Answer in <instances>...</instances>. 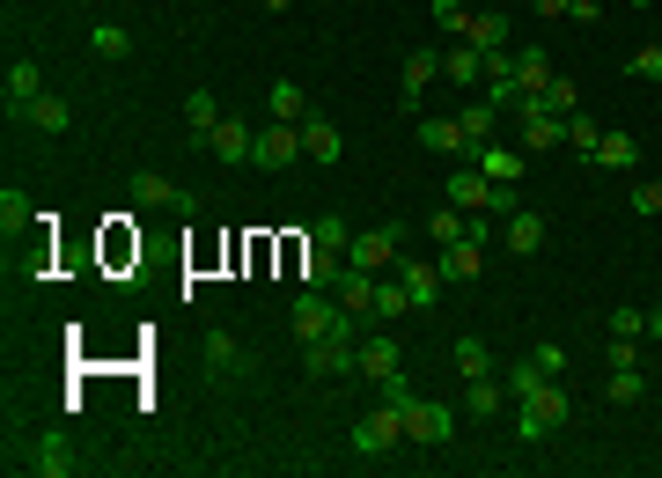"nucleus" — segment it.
I'll return each mask as SVG.
<instances>
[{
  "label": "nucleus",
  "mask_w": 662,
  "mask_h": 478,
  "mask_svg": "<svg viewBox=\"0 0 662 478\" xmlns=\"http://www.w3.org/2000/svg\"><path fill=\"white\" fill-rule=\"evenodd\" d=\"M8 464H15V471H30V478H67L74 471V434H59V427L15 434V442H8Z\"/></svg>",
  "instance_id": "obj_1"
},
{
  "label": "nucleus",
  "mask_w": 662,
  "mask_h": 478,
  "mask_svg": "<svg viewBox=\"0 0 662 478\" xmlns=\"http://www.w3.org/2000/svg\"><path fill=\"white\" fill-rule=\"evenodd\" d=\"M294 338H354V310L346 302H324V287H302L288 310Z\"/></svg>",
  "instance_id": "obj_2"
},
{
  "label": "nucleus",
  "mask_w": 662,
  "mask_h": 478,
  "mask_svg": "<svg viewBox=\"0 0 662 478\" xmlns=\"http://www.w3.org/2000/svg\"><path fill=\"white\" fill-rule=\"evenodd\" d=\"M566 390L560 382H545L538 398H523V405H515V442H545V434H560L566 427Z\"/></svg>",
  "instance_id": "obj_3"
},
{
  "label": "nucleus",
  "mask_w": 662,
  "mask_h": 478,
  "mask_svg": "<svg viewBox=\"0 0 662 478\" xmlns=\"http://www.w3.org/2000/svg\"><path fill=\"white\" fill-rule=\"evenodd\" d=\"M302 368H310V382L361 376V338H302Z\"/></svg>",
  "instance_id": "obj_4"
},
{
  "label": "nucleus",
  "mask_w": 662,
  "mask_h": 478,
  "mask_svg": "<svg viewBox=\"0 0 662 478\" xmlns=\"http://www.w3.org/2000/svg\"><path fill=\"white\" fill-rule=\"evenodd\" d=\"M397 251H405V229H397V221H383V229H368V236L346 243V265H354V273H391Z\"/></svg>",
  "instance_id": "obj_5"
},
{
  "label": "nucleus",
  "mask_w": 662,
  "mask_h": 478,
  "mask_svg": "<svg viewBox=\"0 0 662 478\" xmlns=\"http://www.w3.org/2000/svg\"><path fill=\"white\" fill-rule=\"evenodd\" d=\"M294 155H302V125H258V141H250V163L266 169V177H280V169H294Z\"/></svg>",
  "instance_id": "obj_6"
},
{
  "label": "nucleus",
  "mask_w": 662,
  "mask_h": 478,
  "mask_svg": "<svg viewBox=\"0 0 662 478\" xmlns=\"http://www.w3.org/2000/svg\"><path fill=\"white\" fill-rule=\"evenodd\" d=\"M397 442H405V412L375 398V412H368V420H354V449H361V456H383V449H397Z\"/></svg>",
  "instance_id": "obj_7"
},
{
  "label": "nucleus",
  "mask_w": 662,
  "mask_h": 478,
  "mask_svg": "<svg viewBox=\"0 0 662 478\" xmlns=\"http://www.w3.org/2000/svg\"><path fill=\"white\" fill-rule=\"evenodd\" d=\"M449 434H457V412H449V405H435V398H413V405H405V442L441 449Z\"/></svg>",
  "instance_id": "obj_8"
},
{
  "label": "nucleus",
  "mask_w": 662,
  "mask_h": 478,
  "mask_svg": "<svg viewBox=\"0 0 662 478\" xmlns=\"http://www.w3.org/2000/svg\"><path fill=\"white\" fill-rule=\"evenodd\" d=\"M515 119H523V155H552V147L566 141V119H552L538 96H523V111H515Z\"/></svg>",
  "instance_id": "obj_9"
},
{
  "label": "nucleus",
  "mask_w": 662,
  "mask_h": 478,
  "mask_svg": "<svg viewBox=\"0 0 662 478\" xmlns=\"http://www.w3.org/2000/svg\"><path fill=\"white\" fill-rule=\"evenodd\" d=\"M419 147H427V155H457V163H479V147H486V141H471L457 119H419Z\"/></svg>",
  "instance_id": "obj_10"
},
{
  "label": "nucleus",
  "mask_w": 662,
  "mask_h": 478,
  "mask_svg": "<svg viewBox=\"0 0 662 478\" xmlns=\"http://www.w3.org/2000/svg\"><path fill=\"white\" fill-rule=\"evenodd\" d=\"M397 280H405V294H413V310H435L441 287H449V273H441V265H427V258H405V251H397Z\"/></svg>",
  "instance_id": "obj_11"
},
{
  "label": "nucleus",
  "mask_w": 662,
  "mask_h": 478,
  "mask_svg": "<svg viewBox=\"0 0 662 478\" xmlns=\"http://www.w3.org/2000/svg\"><path fill=\"white\" fill-rule=\"evenodd\" d=\"M0 96H8V111H15V119H30V103L45 96V74H37V59H15V67H8V81H0Z\"/></svg>",
  "instance_id": "obj_12"
},
{
  "label": "nucleus",
  "mask_w": 662,
  "mask_h": 478,
  "mask_svg": "<svg viewBox=\"0 0 662 478\" xmlns=\"http://www.w3.org/2000/svg\"><path fill=\"white\" fill-rule=\"evenodd\" d=\"M302 155H310V163H339V155H346V133L332 119H317V111H310V119H302Z\"/></svg>",
  "instance_id": "obj_13"
},
{
  "label": "nucleus",
  "mask_w": 662,
  "mask_h": 478,
  "mask_svg": "<svg viewBox=\"0 0 662 478\" xmlns=\"http://www.w3.org/2000/svg\"><path fill=\"white\" fill-rule=\"evenodd\" d=\"M405 368V346H397L391 332H368V346H361V376L368 382H383V376H397Z\"/></svg>",
  "instance_id": "obj_14"
},
{
  "label": "nucleus",
  "mask_w": 662,
  "mask_h": 478,
  "mask_svg": "<svg viewBox=\"0 0 662 478\" xmlns=\"http://www.w3.org/2000/svg\"><path fill=\"white\" fill-rule=\"evenodd\" d=\"M441 74V52H413L405 59V89H397V103H405V119H419V96H427V81Z\"/></svg>",
  "instance_id": "obj_15"
},
{
  "label": "nucleus",
  "mask_w": 662,
  "mask_h": 478,
  "mask_svg": "<svg viewBox=\"0 0 662 478\" xmlns=\"http://www.w3.org/2000/svg\"><path fill=\"white\" fill-rule=\"evenodd\" d=\"M413 310V294H405V280H383V273H375V280H368V316H375V324H391V316H405Z\"/></svg>",
  "instance_id": "obj_16"
},
{
  "label": "nucleus",
  "mask_w": 662,
  "mask_h": 478,
  "mask_svg": "<svg viewBox=\"0 0 662 478\" xmlns=\"http://www.w3.org/2000/svg\"><path fill=\"white\" fill-rule=\"evenodd\" d=\"M266 111H272L280 125H302V119H310V96H302V81H288V74H280V81L266 89Z\"/></svg>",
  "instance_id": "obj_17"
},
{
  "label": "nucleus",
  "mask_w": 662,
  "mask_h": 478,
  "mask_svg": "<svg viewBox=\"0 0 662 478\" xmlns=\"http://www.w3.org/2000/svg\"><path fill=\"white\" fill-rule=\"evenodd\" d=\"M250 141H258V133H250L244 119H221L214 133H206V147H214L221 163H250Z\"/></svg>",
  "instance_id": "obj_18"
},
{
  "label": "nucleus",
  "mask_w": 662,
  "mask_h": 478,
  "mask_svg": "<svg viewBox=\"0 0 662 478\" xmlns=\"http://www.w3.org/2000/svg\"><path fill=\"white\" fill-rule=\"evenodd\" d=\"M339 273H346V251H324V243L302 251V287H339Z\"/></svg>",
  "instance_id": "obj_19"
},
{
  "label": "nucleus",
  "mask_w": 662,
  "mask_h": 478,
  "mask_svg": "<svg viewBox=\"0 0 662 478\" xmlns=\"http://www.w3.org/2000/svg\"><path fill=\"white\" fill-rule=\"evenodd\" d=\"M515 251V258H538L545 251V214H530V207H523V214H508V236H501Z\"/></svg>",
  "instance_id": "obj_20"
},
{
  "label": "nucleus",
  "mask_w": 662,
  "mask_h": 478,
  "mask_svg": "<svg viewBox=\"0 0 662 478\" xmlns=\"http://www.w3.org/2000/svg\"><path fill=\"white\" fill-rule=\"evenodd\" d=\"M441 74H449V81H464V89H479V81H486V52H479V45H449V52H441Z\"/></svg>",
  "instance_id": "obj_21"
},
{
  "label": "nucleus",
  "mask_w": 662,
  "mask_h": 478,
  "mask_svg": "<svg viewBox=\"0 0 662 478\" xmlns=\"http://www.w3.org/2000/svg\"><path fill=\"white\" fill-rule=\"evenodd\" d=\"M199 360H206L214 376H244V354H236V338L221 332V324H214L206 338H199Z\"/></svg>",
  "instance_id": "obj_22"
},
{
  "label": "nucleus",
  "mask_w": 662,
  "mask_h": 478,
  "mask_svg": "<svg viewBox=\"0 0 662 478\" xmlns=\"http://www.w3.org/2000/svg\"><path fill=\"white\" fill-rule=\"evenodd\" d=\"M435 265H441V273H449V280H457V287H464V280H479V243H441V251H435Z\"/></svg>",
  "instance_id": "obj_23"
},
{
  "label": "nucleus",
  "mask_w": 662,
  "mask_h": 478,
  "mask_svg": "<svg viewBox=\"0 0 662 478\" xmlns=\"http://www.w3.org/2000/svg\"><path fill=\"white\" fill-rule=\"evenodd\" d=\"M545 382H552V376H545L538 360L523 354V360H515V368H508V376H501V390H508V405H523V398H538Z\"/></svg>",
  "instance_id": "obj_24"
},
{
  "label": "nucleus",
  "mask_w": 662,
  "mask_h": 478,
  "mask_svg": "<svg viewBox=\"0 0 662 478\" xmlns=\"http://www.w3.org/2000/svg\"><path fill=\"white\" fill-rule=\"evenodd\" d=\"M471 169H486L493 185H515V177H523V147H493V141H486Z\"/></svg>",
  "instance_id": "obj_25"
},
{
  "label": "nucleus",
  "mask_w": 662,
  "mask_h": 478,
  "mask_svg": "<svg viewBox=\"0 0 662 478\" xmlns=\"http://www.w3.org/2000/svg\"><path fill=\"white\" fill-rule=\"evenodd\" d=\"M464 412H471V420H486V412H508V390H501V376L464 382Z\"/></svg>",
  "instance_id": "obj_26"
},
{
  "label": "nucleus",
  "mask_w": 662,
  "mask_h": 478,
  "mask_svg": "<svg viewBox=\"0 0 662 478\" xmlns=\"http://www.w3.org/2000/svg\"><path fill=\"white\" fill-rule=\"evenodd\" d=\"M464 45H479V52H508V15H471L464 23Z\"/></svg>",
  "instance_id": "obj_27"
},
{
  "label": "nucleus",
  "mask_w": 662,
  "mask_h": 478,
  "mask_svg": "<svg viewBox=\"0 0 662 478\" xmlns=\"http://www.w3.org/2000/svg\"><path fill=\"white\" fill-rule=\"evenodd\" d=\"M588 163H596V169H633L640 163V141H633V133H604Z\"/></svg>",
  "instance_id": "obj_28"
},
{
  "label": "nucleus",
  "mask_w": 662,
  "mask_h": 478,
  "mask_svg": "<svg viewBox=\"0 0 662 478\" xmlns=\"http://www.w3.org/2000/svg\"><path fill=\"white\" fill-rule=\"evenodd\" d=\"M30 125H37V133H67V125H74V103H67V96H37V103H30Z\"/></svg>",
  "instance_id": "obj_29"
},
{
  "label": "nucleus",
  "mask_w": 662,
  "mask_h": 478,
  "mask_svg": "<svg viewBox=\"0 0 662 478\" xmlns=\"http://www.w3.org/2000/svg\"><path fill=\"white\" fill-rule=\"evenodd\" d=\"M515 81L538 96L545 81H552V52H538V45H530V52H515Z\"/></svg>",
  "instance_id": "obj_30"
},
{
  "label": "nucleus",
  "mask_w": 662,
  "mask_h": 478,
  "mask_svg": "<svg viewBox=\"0 0 662 478\" xmlns=\"http://www.w3.org/2000/svg\"><path fill=\"white\" fill-rule=\"evenodd\" d=\"M184 119H192V133H199V141H206V133H214V125H221V103H214V96H206V89H192V96H184Z\"/></svg>",
  "instance_id": "obj_31"
},
{
  "label": "nucleus",
  "mask_w": 662,
  "mask_h": 478,
  "mask_svg": "<svg viewBox=\"0 0 662 478\" xmlns=\"http://www.w3.org/2000/svg\"><path fill=\"white\" fill-rule=\"evenodd\" d=\"M89 45H97V59H125V52H133V30L97 23V30H89Z\"/></svg>",
  "instance_id": "obj_32"
},
{
  "label": "nucleus",
  "mask_w": 662,
  "mask_h": 478,
  "mask_svg": "<svg viewBox=\"0 0 662 478\" xmlns=\"http://www.w3.org/2000/svg\"><path fill=\"white\" fill-rule=\"evenodd\" d=\"M177 191H170V177H155V169H141L133 177V207H170Z\"/></svg>",
  "instance_id": "obj_33"
},
{
  "label": "nucleus",
  "mask_w": 662,
  "mask_h": 478,
  "mask_svg": "<svg viewBox=\"0 0 662 478\" xmlns=\"http://www.w3.org/2000/svg\"><path fill=\"white\" fill-rule=\"evenodd\" d=\"M538 103L552 111V119H574V81H566V74H552V81L538 89Z\"/></svg>",
  "instance_id": "obj_34"
},
{
  "label": "nucleus",
  "mask_w": 662,
  "mask_h": 478,
  "mask_svg": "<svg viewBox=\"0 0 662 478\" xmlns=\"http://www.w3.org/2000/svg\"><path fill=\"white\" fill-rule=\"evenodd\" d=\"M596 141H604V125H596V119H582V111H574V119H566V147H574V155H582V163H588V155H596Z\"/></svg>",
  "instance_id": "obj_35"
},
{
  "label": "nucleus",
  "mask_w": 662,
  "mask_h": 478,
  "mask_svg": "<svg viewBox=\"0 0 662 478\" xmlns=\"http://www.w3.org/2000/svg\"><path fill=\"white\" fill-rule=\"evenodd\" d=\"M427 243H435V251L441 243H464V207H441V214L427 221Z\"/></svg>",
  "instance_id": "obj_36"
},
{
  "label": "nucleus",
  "mask_w": 662,
  "mask_h": 478,
  "mask_svg": "<svg viewBox=\"0 0 662 478\" xmlns=\"http://www.w3.org/2000/svg\"><path fill=\"white\" fill-rule=\"evenodd\" d=\"M640 390H648L640 368H611V382H604V398H611V405H640Z\"/></svg>",
  "instance_id": "obj_37"
},
{
  "label": "nucleus",
  "mask_w": 662,
  "mask_h": 478,
  "mask_svg": "<svg viewBox=\"0 0 662 478\" xmlns=\"http://www.w3.org/2000/svg\"><path fill=\"white\" fill-rule=\"evenodd\" d=\"M457 368H464V382L493 376V360H486V346H479V338H457Z\"/></svg>",
  "instance_id": "obj_38"
},
{
  "label": "nucleus",
  "mask_w": 662,
  "mask_h": 478,
  "mask_svg": "<svg viewBox=\"0 0 662 478\" xmlns=\"http://www.w3.org/2000/svg\"><path fill=\"white\" fill-rule=\"evenodd\" d=\"M310 243H324V251H346V243H354V229H346L339 214H324V221H310Z\"/></svg>",
  "instance_id": "obj_39"
},
{
  "label": "nucleus",
  "mask_w": 662,
  "mask_h": 478,
  "mask_svg": "<svg viewBox=\"0 0 662 478\" xmlns=\"http://www.w3.org/2000/svg\"><path fill=\"white\" fill-rule=\"evenodd\" d=\"M0 229H8V236H23L30 229V199L23 191H0Z\"/></svg>",
  "instance_id": "obj_40"
},
{
  "label": "nucleus",
  "mask_w": 662,
  "mask_h": 478,
  "mask_svg": "<svg viewBox=\"0 0 662 478\" xmlns=\"http://www.w3.org/2000/svg\"><path fill=\"white\" fill-rule=\"evenodd\" d=\"M375 398H383V405H397V412H405V405H413V398H419V390H413V376L397 368V376H383V382H375Z\"/></svg>",
  "instance_id": "obj_41"
},
{
  "label": "nucleus",
  "mask_w": 662,
  "mask_h": 478,
  "mask_svg": "<svg viewBox=\"0 0 662 478\" xmlns=\"http://www.w3.org/2000/svg\"><path fill=\"white\" fill-rule=\"evenodd\" d=\"M626 74H633V81H662V45H640L633 59H626Z\"/></svg>",
  "instance_id": "obj_42"
},
{
  "label": "nucleus",
  "mask_w": 662,
  "mask_h": 478,
  "mask_svg": "<svg viewBox=\"0 0 662 478\" xmlns=\"http://www.w3.org/2000/svg\"><path fill=\"white\" fill-rule=\"evenodd\" d=\"M493 119H501L493 103H471V111H457V125H464L471 141H486V133H493Z\"/></svg>",
  "instance_id": "obj_43"
},
{
  "label": "nucleus",
  "mask_w": 662,
  "mask_h": 478,
  "mask_svg": "<svg viewBox=\"0 0 662 478\" xmlns=\"http://www.w3.org/2000/svg\"><path fill=\"white\" fill-rule=\"evenodd\" d=\"M435 23L449 30V37H464V23H471V8H464V0H435Z\"/></svg>",
  "instance_id": "obj_44"
},
{
  "label": "nucleus",
  "mask_w": 662,
  "mask_h": 478,
  "mask_svg": "<svg viewBox=\"0 0 662 478\" xmlns=\"http://www.w3.org/2000/svg\"><path fill=\"white\" fill-rule=\"evenodd\" d=\"M633 214H662V177H640L633 185Z\"/></svg>",
  "instance_id": "obj_45"
},
{
  "label": "nucleus",
  "mask_w": 662,
  "mask_h": 478,
  "mask_svg": "<svg viewBox=\"0 0 662 478\" xmlns=\"http://www.w3.org/2000/svg\"><path fill=\"white\" fill-rule=\"evenodd\" d=\"M604 360H611V368H640V338H611Z\"/></svg>",
  "instance_id": "obj_46"
},
{
  "label": "nucleus",
  "mask_w": 662,
  "mask_h": 478,
  "mask_svg": "<svg viewBox=\"0 0 662 478\" xmlns=\"http://www.w3.org/2000/svg\"><path fill=\"white\" fill-rule=\"evenodd\" d=\"M640 332H648V316L640 310H611V338H640Z\"/></svg>",
  "instance_id": "obj_47"
},
{
  "label": "nucleus",
  "mask_w": 662,
  "mask_h": 478,
  "mask_svg": "<svg viewBox=\"0 0 662 478\" xmlns=\"http://www.w3.org/2000/svg\"><path fill=\"white\" fill-rule=\"evenodd\" d=\"M530 360H538V368H545V376H552V382H560V368H566V346H552V338H545V346H538V354H530Z\"/></svg>",
  "instance_id": "obj_48"
},
{
  "label": "nucleus",
  "mask_w": 662,
  "mask_h": 478,
  "mask_svg": "<svg viewBox=\"0 0 662 478\" xmlns=\"http://www.w3.org/2000/svg\"><path fill=\"white\" fill-rule=\"evenodd\" d=\"M530 8H538V15H566V0H530Z\"/></svg>",
  "instance_id": "obj_49"
},
{
  "label": "nucleus",
  "mask_w": 662,
  "mask_h": 478,
  "mask_svg": "<svg viewBox=\"0 0 662 478\" xmlns=\"http://www.w3.org/2000/svg\"><path fill=\"white\" fill-rule=\"evenodd\" d=\"M648 332H655V338H662V310H648Z\"/></svg>",
  "instance_id": "obj_50"
},
{
  "label": "nucleus",
  "mask_w": 662,
  "mask_h": 478,
  "mask_svg": "<svg viewBox=\"0 0 662 478\" xmlns=\"http://www.w3.org/2000/svg\"><path fill=\"white\" fill-rule=\"evenodd\" d=\"M266 8H272V15H280V8H294V0H266Z\"/></svg>",
  "instance_id": "obj_51"
},
{
  "label": "nucleus",
  "mask_w": 662,
  "mask_h": 478,
  "mask_svg": "<svg viewBox=\"0 0 662 478\" xmlns=\"http://www.w3.org/2000/svg\"><path fill=\"white\" fill-rule=\"evenodd\" d=\"M626 8H655V0H626Z\"/></svg>",
  "instance_id": "obj_52"
}]
</instances>
